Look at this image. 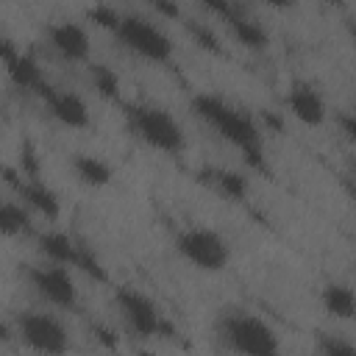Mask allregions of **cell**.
Instances as JSON below:
<instances>
[{
	"label": "cell",
	"mask_w": 356,
	"mask_h": 356,
	"mask_svg": "<svg viewBox=\"0 0 356 356\" xmlns=\"http://www.w3.org/2000/svg\"><path fill=\"white\" fill-rule=\"evenodd\" d=\"M192 111L200 122H206L220 139H225L231 147L242 153L248 167L264 170V131L261 125L239 106L228 103L220 95L200 92L192 97Z\"/></svg>",
	"instance_id": "obj_1"
},
{
	"label": "cell",
	"mask_w": 356,
	"mask_h": 356,
	"mask_svg": "<svg viewBox=\"0 0 356 356\" xmlns=\"http://www.w3.org/2000/svg\"><path fill=\"white\" fill-rule=\"evenodd\" d=\"M217 337L234 356H284L275 328L248 309L220 312Z\"/></svg>",
	"instance_id": "obj_2"
},
{
	"label": "cell",
	"mask_w": 356,
	"mask_h": 356,
	"mask_svg": "<svg viewBox=\"0 0 356 356\" xmlns=\"http://www.w3.org/2000/svg\"><path fill=\"white\" fill-rule=\"evenodd\" d=\"M125 122H128V131L156 153L181 156L186 150V134L181 122L161 106L131 103L125 108Z\"/></svg>",
	"instance_id": "obj_3"
},
{
	"label": "cell",
	"mask_w": 356,
	"mask_h": 356,
	"mask_svg": "<svg viewBox=\"0 0 356 356\" xmlns=\"http://www.w3.org/2000/svg\"><path fill=\"white\" fill-rule=\"evenodd\" d=\"M17 339L36 356H67L72 350V334L56 312L28 309L14 320Z\"/></svg>",
	"instance_id": "obj_4"
},
{
	"label": "cell",
	"mask_w": 356,
	"mask_h": 356,
	"mask_svg": "<svg viewBox=\"0 0 356 356\" xmlns=\"http://www.w3.org/2000/svg\"><path fill=\"white\" fill-rule=\"evenodd\" d=\"M114 36L128 53L150 64H167L175 53L172 36L156 19L142 17V14H122Z\"/></svg>",
	"instance_id": "obj_5"
},
{
	"label": "cell",
	"mask_w": 356,
	"mask_h": 356,
	"mask_svg": "<svg viewBox=\"0 0 356 356\" xmlns=\"http://www.w3.org/2000/svg\"><path fill=\"white\" fill-rule=\"evenodd\" d=\"M175 253L200 273H222L231 264L228 239L209 225H186L175 236Z\"/></svg>",
	"instance_id": "obj_6"
},
{
	"label": "cell",
	"mask_w": 356,
	"mask_h": 356,
	"mask_svg": "<svg viewBox=\"0 0 356 356\" xmlns=\"http://www.w3.org/2000/svg\"><path fill=\"white\" fill-rule=\"evenodd\" d=\"M114 306H117L125 328L139 339H159V337L172 334V328L164 320L156 300L136 286H117L114 289Z\"/></svg>",
	"instance_id": "obj_7"
},
{
	"label": "cell",
	"mask_w": 356,
	"mask_h": 356,
	"mask_svg": "<svg viewBox=\"0 0 356 356\" xmlns=\"http://www.w3.org/2000/svg\"><path fill=\"white\" fill-rule=\"evenodd\" d=\"M28 284L47 306L58 312H72L78 306V284L70 267L50 264V261L33 264L28 267Z\"/></svg>",
	"instance_id": "obj_8"
},
{
	"label": "cell",
	"mask_w": 356,
	"mask_h": 356,
	"mask_svg": "<svg viewBox=\"0 0 356 356\" xmlns=\"http://www.w3.org/2000/svg\"><path fill=\"white\" fill-rule=\"evenodd\" d=\"M39 95H42V100H44L50 117H53L56 122H61L64 128H72V131L89 128V122H92L89 106H86V100H83L78 92L64 89V86H50V83H44V86L39 89Z\"/></svg>",
	"instance_id": "obj_9"
},
{
	"label": "cell",
	"mask_w": 356,
	"mask_h": 356,
	"mask_svg": "<svg viewBox=\"0 0 356 356\" xmlns=\"http://www.w3.org/2000/svg\"><path fill=\"white\" fill-rule=\"evenodd\" d=\"M286 111L306 128H320L328 120L325 95L312 81H292L286 89Z\"/></svg>",
	"instance_id": "obj_10"
},
{
	"label": "cell",
	"mask_w": 356,
	"mask_h": 356,
	"mask_svg": "<svg viewBox=\"0 0 356 356\" xmlns=\"http://www.w3.org/2000/svg\"><path fill=\"white\" fill-rule=\"evenodd\" d=\"M206 8L214 11V14L225 22V28H228V33L234 36V42L242 44L245 50H264V47L270 44L267 28H264L259 19L242 14L239 8L228 6V3H222V6H220V3H206Z\"/></svg>",
	"instance_id": "obj_11"
},
{
	"label": "cell",
	"mask_w": 356,
	"mask_h": 356,
	"mask_svg": "<svg viewBox=\"0 0 356 356\" xmlns=\"http://www.w3.org/2000/svg\"><path fill=\"white\" fill-rule=\"evenodd\" d=\"M47 42L50 47L64 58V61H72V64H83L89 61V53H92V42H89V33L81 22H72V19H56L47 25Z\"/></svg>",
	"instance_id": "obj_12"
},
{
	"label": "cell",
	"mask_w": 356,
	"mask_h": 356,
	"mask_svg": "<svg viewBox=\"0 0 356 356\" xmlns=\"http://www.w3.org/2000/svg\"><path fill=\"white\" fill-rule=\"evenodd\" d=\"M11 184L17 186V200H19L31 214L44 217L47 222H56V220L61 217V197H58V192H56L50 184H44V181L36 178V175H28V178H22V181H11Z\"/></svg>",
	"instance_id": "obj_13"
},
{
	"label": "cell",
	"mask_w": 356,
	"mask_h": 356,
	"mask_svg": "<svg viewBox=\"0 0 356 356\" xmlns=\"http://www.w3.org/2000/svg\"><path fill=\"white\" fill-rule=\"evenodd\" d=\"M197 178L214 189L220 197L231 200V203H245L250 197V178L239 170H231V167H203L197 172Z\"/></svg>",
	"instance_id": "obj_14"
},
{
	"label": "cell",
	"mask_w": 356,
	"mask_h": 356,
	"mask_svg": "<svg viewBox=\"0 0 356 356\" xmlns=\"http://www.w3.org/2000/svg\"><path fill=\"white\" fill-rule=\"evenodd\" d=\"M36 248L42 253L44 261L50 264H61V267H70V270H78V256H81V242L64 231H42L36 236Z\"/></svg>",
	"instance_id": "obj_15"
},
{
	"label": "cell",
	"mask_w": 356,
	"mask_h": 356,
	"mask_svg": "<svg viewBox=\"0 0 356 356\" xmlns=\"http://www.w3.org/2000/svg\"><path fill=\"white\" fill-rule=\"evenodd\" d=\"M70 170L89 189H103V186H108L114 181V167L97 153H72Z\"/></svg>",
	"instance_id": "obj_16"
},
{
	"label": "cell",
	"mask_w": 356,
	"mask_h": 356,
	"mask_svg": "<svg viewBox=\"0 0 356 356\" xmlns=\"http://www.w3.org/2000/svg\"><path fill=\"white\" fill-rule=\"evenodd\" d=\"M320 306L334 320H350L356 317V289L342 281H331L320 289Z\"/></svg>",
	"instance_id": "obj_17"
},
{
	"label": "cell",
	"mask_w": 356,
	"mask_h": 356,
	"mask_svg": "<svg viewBox=\"0 0 356 356\" xmlns=\"http://www.w3.org/2000/svg\"><path fill=\"white\" fill-rule=\"evenodd\" d=\"M6 72H8V78L14 81V86H19V89L39 92V89L47 83L44 75H42V70H39V64H36L28 53H19L14 61H8V64H6Z\"/></svg>",
	"instance_id": "obj_18"
},
{
	"label": "cell",
	"mask_w": 356,
	"mask_h": 356,
	"mask_svg": "<svg viewBox=\"0 0 356 356\" xmlns=\"http://www.w3.org/2000/svg\"><path fill=\"white\" fill-rule=\"evenodd\" d=\"M0 231L6 239L22 236L31 231V211L19 200H3L0 206Z\"/></svg>",
	"instance_id": "obj_19"
},
{
	"label": "cell",
	"mask_w": 356,
	"mask_h": 356,
	"mask_svg": "<svg viewBox=\"0 0 356 356\" xmlns=\"http://www.w3.org/2000/svg\"><path fill=\"white\" fill-rule=\"evenodd\" d=\"M89 83L103 100H120V75L100 61H89Z\"/></svg>",
	"instance_id": "obj_20"
},
{
	"label": "cell",
	"mask_w": 356,
	"mask_h": 356,
	"mask_svg": "<svg viewBox=\"0 0 356 356\" xmlns=\"http://www.w3.org/2000/svg\"><path fill=\"white\" fill-rule=\"evenodd\" d=\"M184 28H186V33L192 36V42H195L200 50H206V53H214V56H220V53H222L220 36H217V31H214L211 25H206V22H197V19H186V22H184Z\"/></svg>",
	"instance_id": "obj_21"
},
{
	"label": "cell",
	"mask_w": 356,
	"mask_h": 356,
	"mask_svg": "<svg viewBox=\"0 0 356 356\" xmlns=\"http://www.w3.org/2000/svg\"><path fill=\"white\" fill-rule=\"evenodd\" d=\"M317 356H356V342H350L342 334L323 331L317 337Z\"/></svg>",
	"instance_id": "obj_22"
},
{
	"label": "cell",
	"mask_w": 356,
	"mask_h": 356,
	"mask_svg": "<svg viewBox=\"0 0 356 356\" xmlns=\"http://www.w3.org/2000/svg\"><path fill=\"white\" fill-rule=\"evenodd\" d=\"M86 19L92 22V25H97V28H106V31H117V25H120V19H122V11H117L114 6H106V3H100V6H89L86 8Z\"/></svg>",
	"instance_id": "obj_23"
},
{
	"label": "cell",
	"mask_w": 356,
	"mask_h": 356,
	"mask_svg": "<svg viewBox=\"0 0 356 356\" xmlns=\"http://www.w3.org/2000/svg\"><path fill=\"white\" fill-rule=\"evenodd\" d=\"M78 270L81 273H86L92 281H108V273L103 270V261L97 259V253L86 245V242H81V256H78Z\"/></svg>",
	"instance_id": "obj_24"
},
{
	"label": "cell",
	"mask_w": 356,
	"mask_h": 356,
	"mask_svg": "<svg viewBox=\"0 0 356 356\" xmlns=\"http://www.w3.org/2000/svg\"><path fill=\"white\" fill-rule=\"evenodd\" d=\"M337 125L342 131V136L356 147V108H345L337 114Z\"/></svg>",
	"instance_id": "obj_25"
},
{
	"label": "cell",
	"mask_w": 356,
	"mask_h": 356,
	"mask_svg": "<svg viewBox=\"0 0 356 356\" xmlns=\"http://www.w3.org/2000/svg\"><path fill=\"white\" fill-rule=\"evenodd\" d=\"M92 331H95V339H97V342H103L106 348H114V334H111L106 325H95Z\"/></svg>",
	"instance_id": "obj_26"
},
{
	"label": "cell",
	"mask_w": 356,
	"mask_h": 356,
	"mask_svg": "<svg viewBox=\"0 0 356 356\" xmlns=\"http://www.w3.org/2000/svg\"><path fill=\"white\" fill-rule=\"evenodd\" d=\"M156 11L164 14V17H172V19L181 17V8H178V6H167V3H156Z\"/></svg>",
	"instance_id": "obj_27"
},
{
	"label": "cell",
	"mask_w": 356,
	"mask_h": 356,
	"mask_svg": "<svg viewBox=\"0 0 356 356\" xmlns=\"http://www.w3.org/2000/svg\"><path fill=\"white\" fill-rule=\"evenodd\" d=\"M348 172H350V184H356V153L348 156Z\"/></svg>",
	"instance_id": "obj_28"
},
{
	"label": "cell",
	"mask_w": 356,
	"mask_h": 356,
	"mask_svg": "<svg viewBox=\"0 0 356 356\" xmlns=\"http://www.w3.org/2000/svg\"><path fill=\"white\" fill-rule=\"evenodd\" d=\"M348 33H350V39L356 44V19H348Z\"/></svg>",
	"instance_id": "obj_29"
},
{
	"label": "cell",
	"mask_w": 356,
	"mask_h": 356,
	"mask_svg": "<svg viewBox=\"0 0 356 356\" xmlns=\"http://www.w3.org/2000/svg\"><path fill=\"white\" fill-rule=\"evenodd\" d=\"M348 192H350V200L356 203V184H350V186H348Z\"/></svg>",
	"instance_id": "obj_30"
},
{
	"label": "cell",
	"mask_w": 356,
	"mask_h": 356,
	"mask_svg": "<svg viewBox=\"0 0 356 356\" xmlns=\"http://www.w3.org/2000/svg\"><path fill=\"white\" fill-rule=\"evenodd\" d=\"M139 356H153V353H139Z\"/></svg>",
	"instance_id": "obj_31"
}]
</instances>
